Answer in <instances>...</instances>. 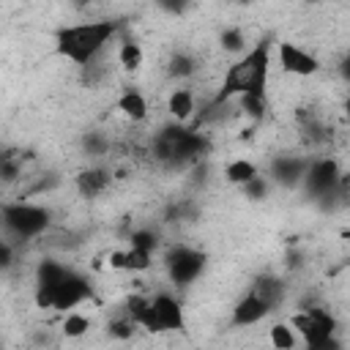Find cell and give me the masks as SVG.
I'll use <instances>...</instances> for the list:
<instances>
[{
  "label": "cell",
  "mask_w": 350,
  "mask_h": 350,
  "mask_svg": "<svg viewBox=\"0 0 350 350\" xmlns=\"http://www.w3.org/2000/svg\"><path fill=\"white\" fill-rule=\"evenodd\" d=\"M271 60H273V38H257L241 57L230 60L224 74L216 82L213 101H235L243 96H268L271 79Z\"/></svg>",
  "instance_id": "obj_1"
},
{
  "label": "cell",
  "mask_w": 350,
  "mask_h": 350,
  "mask_svg": "<svg viewBox=\"0 0 350 350\" xmlns=\"http://www.w3.org/2000/svg\"><path fill=\"white\" fill-rule=\"evenodd\" d=\"M120 30V19H88L77 25H60L55 30V52L77 68H85L107 52Z\"/></svg>",
  "instance_id": "obj_2"
},
{
  "label": "cell",
  "mask_w": 350,
  "mask_h": 350,
  "mask_svg": "<svg viewBox=\"0 0 350 350\" xmlns=\"http://www.w3.org/2000/svg\"><path fill=\"white\" fill-rule=\"evenodd\" d=\"M211 150V139L205 131L191 129V126H180V123H170L161 126L153 134L150 142V156L159 167L164 170H191L194 164L205 161V153Z\"/></svg>",
  "instance_id": "obj_3"
},
{
  "label": "cell",
  "mask_w": 350,
  "mask_h": 350,
  "mask_svg": "<svg viewBox=\"0 0 350 350\" xmlns=\"http://www.w3.org/2000/svg\"><path fill=\"white\" fill-rule=\"evenodd\" d=\"M0 227H3V235L16 246L27 241H38L52 230V211L30 200L0 202Z\"/></svg>",
  "instance_id": "obj_4"
},
{
  "label": "cell",
  "mask_w": 350,
  "mask_h": 350,
  "mask_svg": "<svg viewBox=\"0 0 350 350\" xmlns=\"http://www.w3.org/2000/svg\"><path fill=\"white\" fill-rule=\"evenodd\" d=\"M93 298V284L88 276H82L79 271H74L68 265V271L52 282V284H38L33 287V301L38 309H55V312H74L82 304H88Z\"/></svg>",
  "instance_id": "obj_5"
},
{
  "label": "cell",
  "mask_w": 350,
  "mask_h": 350,
  "mask_svg": "<svg viewBox=\"0 0 350 350\" xmlns=\"http://www.w3.org/2000/svg\"><path fill=\"white\" fill-rule=\"evenodd\" d=\"M164 273H167V282L178 290H186L191 287L197 279H202L205 268H208V254L197 246H189V243H172L167 252H164Z\"/></svg>",
  "instance_id": "obj_6"
},
{
  "label": "cell",
  "mask_w": 350,
  "mask_h": 350,
  "mask_svg": "<svg viewBox=\"0 0 350 350\" xmlns=\"http://www.w3.org/2000/svg\"><path fill=\"white\" fill-rule=\"evenodd\" d=\"M290 328L295 331V336L304 342V347H312L317 342H325L331 336H336L339 331V320L334 314V309L312 304V306H301L298 312L290 314Z\"/></svg>",
  "instance_id": "obj_7"
},
{
  "label": "cell",
  "mask_w": 350,
  "mask_h": 350,
  "mask_svg": "<svg viewBox=\"0 0 350 350\" xmlns=\"http://www.w3.org/2000/svg\"><path fill=\"white\" fill-rule=\"evenodd\" d=\"M150 298V314H153V331L159 334H183L186 331V312L178 295L159 290Z\"/></svg>",
  "instance_id": "obj_8"
},
{
  "label": "cell",
  "mask_w": 350,
  "mask_h": 350,
  "mask_svg": "<svg viewBox=\"0 0 350 350\" xmlns=\"http://www.w3.org/2000/svg\"><path fill=\"white\" fill-rule=\"evenodd\" d=\"M276 57H279V68L287 77H298V79H309L314 74H320L323 63L314 52L298 46L295 41H279L276 44Z\"/></svg>",
  "instance_id": "obj_9"
},
{
  "label": "cell",
  "mask_w": 350,
  "mask_h": 350,
  "mask_svg": "<svg viewBox=\"0 0 350 350\" xmlns=\"http://www.w3.org/2000/svg\"><path fill=\"white\" fill-rule=\"evenodd\" d=\"M306 167H309V156L282 150V153L268 159V175L265 178L282 189H295V186H301Z\"/></svg>",
  "instance_id": "obj_10"
},
{
  "label": "cell",
  "mask_w": 350,
  "mask_h": 350,
  "mask_svg": "<svg viewBox=\"0 0 350 350\" xmlns=\"http://www.w3.org/2000/svg\"><path fill=\"white\" fill-rule=\"evenodd\" d=\"M268 314H271V309L246 287V293L230 306V325H232V328H254V325H260Z\"/></svg>",
  "instance_id": "obj_11"
},
{
  "label": "cell",
  "mask_w": 350,
  "mask_h": 350,
  "mask_svg": "<svg viewBox=\"0 0 350 350\" xmlns=\"http://www.w3.org/2000/svg\"><path fill=\"white\" fill-rule=\"evenodd\" d=\"M109 186H112V170L109 167H101V164H88L85 170H79L74 175V189L85 200L101 197Z\"/></svg>",
  "instance_id": "obj_12"
},
{
  "label": "cell",
  "mask_w": 350,
  "mask_h": 350,
  "mask_svg": "<svg viewBox=\"0 0 350 350\" xmlns=\"http://www.w3.org/2000/svg\"><path fill=\"white\" fill-rule=\"evenodd\" d=\"M249 290L271 309V314L287 301V282L279 279V276H273V273H260V276L249 284Z\"/></svg>",
  "instance_id": "obj_13"
},
{
  "label": "cell",
  "mask_w": 350,
  "mask_h": 350,
  "mask_svg": "<svg viewBox=\"0 0 350 350\" xmlns=\"http://www.w3.org/2000/svg\"><path fill=\"white\" fill-rule=\"evenodd\" d=\"M167 112L180 126L191 123V118L197 115V96H194L191 85H180V88H172L170 90V96H167Z\"/></svg>",
  "instance_id": "obj_14"
},
{
  "label": "cell",
  "mask_w": 350,
  "mask_h": 350,
  "mask_svg": "<svg viewBox=\"0 0 350 350\" xmlns=\"http://www.w3.org/2000/svg\"><path fill=\"white\" fill-rule=\"evenodd\" d=\"M200 57L191 52V49H172L170 57L164 60V74L170 79H178V82H189L200 74Z\"/></svg>",
  "instance_id": "obj_15"
},
{
  "label": "cell",
  "mask_w": 350,
  "mask_h": 350,
  "mask_svg": "<svg viewBox=\"0 0 350 350\" xmlns=\"http://www.w3.org/2000/svg\"><path fill=\"white\" fill-rule=\"evenodd\" d=\"M115 107H118V112H120L129 123H145V120L150 118V104H148L145 93L137 90V88L120 90L118 98H115Z\"/></svg>",
  "instance_id": "obj_16"
},
{
  "label": "cell",
  "mask_w": 350,
  "mask_h": 350,
  "mask_svg": "<svg viewBox=\"0 0 350 350\" xmlns=\"http://www.w3.org/2000/svg\"><path fill=\"white\" fill-rule=\"evenodd\" d=\"M219 49L224 55L241 57L249 49V33H246V27L243 25H224L219 30Z\"/></svg>",
  "instance_id": "obj_17"
},
{
  "label": "cell",
  "mask_w": 350,
  "mask_h": 350,
  "mask_svg": "<svg viewBox=\"0 0 350 350\" xmlns=\"http://www.w3.org/2000/svg\"><path fill=\"white\" fill-rule=\"evenodd\" d=\"M115 60H118V66L123 68V71H139L142 68V60H145V49H142V44H137L134 38H126V41H120L118 44V52H115Z\"/></svg>",
  "instance_id": "obj_18"
},
{
  "label": "cell",
  "mask_w": 350,
  "mask_h": 350,
  "mask_svg": "<svg viewBox=\"0 0 350 350\" xmlns=\"http://www.w3.org/2000/svg\"><path fill=\"white\" fill-rule=\"evenodd\" d=\"M260 175V170H257V164L254 161H249V159H232L227 167H224V180L230 183V186H243V183H249L252 178H257Z\"/></svg>",
  "instance_id": "obj_19"
},
{
  "label": "cell",
  "mask_w": 350,
  "mask_h": 350,
  "mask_svg": "<svg viewBox=\"0 0 350 350\" xmlns=\"http://www.w3.org/2000/svg\"><path fill=\"white\" fill-rule=\"evenodd\" d=\"M265 342H268L273 350H295L298 336H295V331L290 328V323H287V320H276V323H271Z\"/></svg>",
  "instance_id": "obj_20"
},
{
  "label": "cell",
  "mask_w": 350,
  "mask_h": 350,
  "mask_svg": "<svg viewBox=\"0 0 350 350\" xmlns=\"http://www.w3.org/2000/svg\"><path fill=\"white\" fill-rule=\"evenodd\" d=\"M88 331H90V317L88 314H82L79 309L66 312V317L60 323V334L66 339H82V336H88Z\"/></svg>",
  "instance_id": "obj_21"
},
{
  "label": "cell",
  "mask_w": 350,
  "mask_h": 350,
  "mask_svg": "<svg viewBox=\"0 0 350 350\" xmlns=\"http://www.w3.org/2000/svg\"><path fill=\"white\" fill-rule=\"evenodd\" d=\"M129 246H131V249H139V252H148V254H156V249H159V235H156L150 227H137V230H131V235H129Z\"/></svg>",
  "instance_id": "obj_22"
},
{
  "label": "cell",
  "mask_w": 350,
  "mask_h": 350,
  "mask_svg": "<svg viewBox=\"0 0 350 350\" xmlns=\"http://www.w3.org/2000/svg\"><path fill=\"white\" fill-rule=\"evenodd\" d=\"M268 191H271V180L260 172L257 178H252L249 183H243L241 186V194L246 197V200H252V202H260V200H265L268 197Z\"/></svg>",
  "instance_id": "obj_23"
},
{
  "label": "cell",
  "mask_w": 350,
  "mask_h": 350,
  "mask_svg": "<svg viewBox=\"0 0 350 350\" xmlns=\"http://www.w3.org/2000/svg\"><path fill=\"white\" fill-rule=\"evenodd\" d=\"M16 252H19V246H16L14 241H8V238L0 232V273L11 271V268L16 265Z\"/></svg>",
  "instance_id": "obj_24"
},
{
  "label": "cell",
  "mask_w": 350,
  "mask_h": 350,
  "mask_svg": "<svg viewBox=\"0 0 350 350\" xmlns=\"http://www.w3.org/2000/svg\"><path fill=\"white\" fill-rule=\"evenodd\" d=\"M304 350H345V345H342V339H339V336H331V339H325V342H317V345H312V347H304Z\"/></svg>",
  "instance_id": "obj_25"
},
{
  "label": "cell",
  "mask_w": 350,
  "mask_h": 350,
  "mask_svg": "<svg viewBox=\"0 0 350 350\" xmlns=\"http://www.w3.org/2000/svg\"><path fill=\"white\" fill-rule=\"evenodd\" d=\"M0 350H3V345H0Z\"/></svg>",
  "instance_id": "obj_26"
}]
</instances>
